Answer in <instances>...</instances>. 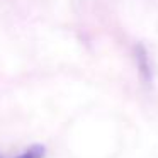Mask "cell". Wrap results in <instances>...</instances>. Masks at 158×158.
Segmentation results:
<instances>
[{"label": "cell", "mask_w": 158, "mask_h": 158, "mask_svg": "<svg viewBox=\"0 0 158 158\" xmlns=\"http://www.w3.org/2000/svg\"><path fill=\"white\" fill-rule=\"evenodd\" d=\"M46 156V148L43 144L36 143V144H31L29 148H26L17 158H44Z\"/></svg>", "instance_id": "cell-1"}, {"label": "cell", "mask_w": 158, "mask_h": 158, "mask_svg": "<svg viewBox=\"0 0 158 158\" xmlns=\"http://www.w3.org/2000/svg\"><path fill=\"white\" fill-rule=\"evenodd\" d=\"M0 158H2V155H0Z\"/></svg>", "instance_id": "cell-2"}]
</instances>
